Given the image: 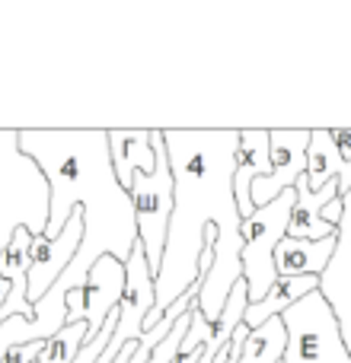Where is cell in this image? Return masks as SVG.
Here are the masks:
<instances>
[{
  "instance_id": "obj_19",
  "label": "cell",
  "mask_w": 351,
  "mask_h": 363,
  "mask_svg": "<svg viewBox=\"0 0 351 363\" xmlns=\"http://www.w3.org/2000/svg\"><path fill=\"white\" fill-rule=\"evenodd\" d=\"M83 345H87V322H68L55 338L45 341L36 363H74Z\"/></svg>"
},
{
  "instance_id": "obj_3",
  "label": "cell",
  "mask_w": 351,
  "mask_h": 363,
  "mask_svg": "<svg viewBox=\"0 0 351 363\" xmlns=\"http://www.w3.org/2000/svg\"><path fill=\"white\" fill-rule=\"evenodd\" d=\"M48 182L36 160L19 150V131H0V252L10 245L13 233L29 230L42 236L48 223Z\"/></svg>"
},
{
  "instance_id": "obj_16",
  "label": "cell",
  "mask_w": 351,
  "mask_h": 363,
  "mask_svg": "<svg viewBox=\"0 0 351 363\" xmlns=\"http://www.w3.org/2000/svg\"><path fill=\"white\" fill-rule=\"evenodd\" d=\"M313 290H320V277H278L262 300L246 306L243 325L252 332V328H259L262 322L278 319V315H284L294 303H301L303 296H310Z\"/></svg>"
},
{
  "instance_id": "obj_20",
  "label": "cell",
  "mask_w": 351,
  "mask_h": 363,
  "mask_svg": "<svg viewBox=\"0 0 351 363\" xmlns=\"http://www.w3.org/2000/svg\"><path fill=\"white\" fill-rule=\"evenodd\" d=\"M329 140L339 150L342 163L351 166V128H329Z\"/></svg>"
},
{
  "instance_id": "obj_10",
  "label": "cell",
  "mask_w": 351,
  "mask_h": 363,
  "mask_svg": "<svg viewBox=\"0 0 351 363\" xmlns=\"http://www.w3.org/2000/svg\"><path fill=\"white\" fill-rule=\"evenodd\" d=\"M83 242V213L80 207H74L70 220L64 223V230L58 233L55 239H45V236H36L32 239V268H29V303L36 306L48 287L64 274V268L70 264V258L77 255Z\"/></svg>"
},
{
  "instance_id": "obj_1",
  "label": "cell",
  "mask_w": 351,
  "mask_h": 363,
  "mask_svg": "<svg viewBox=\"0 0 351 363\" xmlns=\"http://www.w3.org/2000/svg\"><path fill=\"white\" fill-rule=\"evenodd\" d=\"M166 160L173 172V217L166 226V245L160 274L153 281V309L144 319L151 332L163 313L185 290L198 284L195 309L214 322L230 296L233 284L243 281V239H239L233 166H237L239 131H163Z\"/></svg>"
},
{
  "instance_id": "obj_18",
  "label": "cell",
  "mask_w": 351,
  "mask_h": 363,
  "mask_svg": "<svg viewBox=\"0 0 351 363\" xmlns=\"http://www.w3.org/2000/svg\"><path fill=\"white\" fill-rule=\"evenodd\" d=\"M284 351H288V332H284L281 315L278 319L262 322L243 338V351H239V363H281Z\"/></svg>"
},
{
  "instance_id": "obj_22",
  "label": "cell",
  "mask_w": 351,
  "mask_h": 363,
  "mask_svg": "<svg viewBox=\"0 0 351 363\" xmlns=\"http://www.w3.org/2000/svg\"><path fill=\"white\" fill-rule=\"evenodd\" d=\"M6 296H10V284L0 277V309H4V303H6Z\"/></svg>"
},
{
  "instance_id": "obj_2",
  "label": "cell",
  "mask_w": 351,
  "mask_h": 363,
  "mask_svg": "<svg viewBox=\"0 0 351 363\" xmlns=\"http://www.w3.org/2000/svg\"><path fill=\"white\" fill-rule=\"evenodd\" d=\"M19 150L42 169L48 182V223L45 239H55L70 220L74 207L83 213V242L58 287L83 290L87 274L102 255L128 262L138 226H134L131 194L119 185L109 160V134L106 131H19Z\"/></svg>"
},
{
  "instance_id": "obj_6",
  "label": "cell",
  "mask_w": 351,
  "mask_h": 363,
  "mask_svg": "<svg viewBox=\"0 0 351 363\" xmlns=\"http://www.w3.org/2000/svg\"><path fill=\"white\" fill-rule=\"evenodd\" d=\"M281 322L288 332V351L281 363H351V354L339 335V322L320 290L294 303Z\"/></svg>"
},
{
  "instance_id": "obj_15",
  "label": "cell",
  "mask_w": 351,
  "mask_h": 363,
  "mask_svg": "<svg viewBox=\"0 0 351 363\" xmlns=\"http://www.w3.org/2000/svg\"><path fill=\"white\" fill-rule=\"evenodd\" d=\"M335 242H339V236L320 239V242L284 236L275 245V274L278 277H320L326 271L329 258H333Z\"/></svg>"
},
{
  "instance_id": "obj_5",
  "label": "cell",
  "mask_w": 351,
  "mask_h": 363,
  "mask_svg": "<svg viewBox=\"0 0 351 363\" xmlns=\"http://www.w3.org/2000/svg\"><path fill=\"white\" fill-rule=\"evenodd\" d=\"M294 188L281 191L271 204L252 211L239 223V239H243V252H239V264H243V284L249 303H259L269 287L278 281L275 274V245L288 236L291 211H294Z\"/></svg>"
},
{
  "instance_id": "obj_9",
  "label": "cell",
  "mask_w": 351,
  "mask_h": 363,
  "mask_svg": "<svg viewBox=\"0 0 351 363\" xmlns=\"http://www.w3.org/2000/svg\"><path fill=\"white\" fill-rule=\"evenodd\" d=\"M246 306H249V294H246V284L237 281L227 296L224 309L214 322H205L201 313L192 306V322H188V332L182 338V347H179V357H188L195 354V363H214V357L220 354V347L230 345L233 332L243 325V315H246Z\"/></svg>"
},
{
  "instance_id": "obj_11",
  "label": "cell",
  "mask_w": 351,
  "mask_h": 363,
  "mask_svg": "<svg viewBox=\"0 0 351 363\" xmlns=\"http://www.w3.org/2000/svg\"><path fill=\"white\" fill-rule=\"evenodd\" d=\"M122 290H125V264L112 255H102L90 268L83 284V322H87V341L96 338L106 319L119 309Z\"/></svg>"
},
{
  "instance_id": "obj_8",
  "label": "cell",
  "mask_w": 351,
  "mask_h": 363,
  "mask_svg": "<svg viewBox=\"0 0 351 363\" xmlns=\"http://www.w3.org/2000/svg\"><path fill=\"white\" fill-rule=\"evenodd\" d=\"M335 236L339 242H335L326 271L320 274V294L333 309L339 335L351 354V188L342 194V220L335 226Z\"/></svg>"
},
{
  "instance_id": "obj_14",
  "label": "cell",
  "mask_w": 351,
  "mask_h": 363,
  "mask_svg": "<svg viewBox=\"0 0 351 363\" xmlns=\"http://www.w3.org/2000/svg\"><path fill=\"white\" fill-rule=\"evenodd\" d=\"M109 160H112V172L119 179V185L131 188L134 176H153L157 169V153L151 144V128H109Z\"/></svg>"
},
{
  "instance_id": "obj_4",
  "label": "cell",
  "mask_w": 351,
  "mask_h": 363,
  "mask_svg": "<svg viewBox=\"0 0 351 363\" xmlns=\"http://www.w3.org/2000/svg\"><path fill=\"white\" fill-rule=\"evenodd\" d=\"M151 144L153 153H157V169H153V176H134L128 194H131V207H134L138 245L144 249L147 268H151L153 281H157L166 245V226H170L173 217V172H170V160H166L163 128H151Z\"/></svg>"
},
{
  "instance_id": "obj_7",
  "label": "cell",
  "mask_w": 351,
  "mask_h": 363,
  "mask_svg": "<svg viewBox=\"0 0 351 363\" xmlns=\"http://www.w3.org/2000/svg\"><path fill=\"white\" fill-rule=\"evenodd\" d=\"M307 147H310V128H284V131H269V157L271 172L265 179L252 182L249 198L252 207H265L281 191H291L297 179L307 172Z\"/></svg>"
},
{
  "instance_id": "obj_21",
  "label": "cell",
  "mask_w": 351,
  "mask_h": 363,
  "mask_svg": "<svg viewBox=\"0 0 351 363\" xmlns=\"http://www.w3.org/2000/svg\"><path fill=\"white\" fill-rule=\"evenodd\" d=\"M68 322H83V290H68Z\"/></svg>"
},
{
  "instance_id": "obj_12",
  "label": "cell",
  "mask_w": 351,
  "mask_h": 363,
  "mask_svg": "<svg viewBox=\"0 0 351 363\" xmlns=\"http://www.w3.org/2000/svg\"><path fill=\"white\" fill-rule=\"evenodd\" d=\"M294 194H297V201H294V211H291L288 236L291 239H307V242H320V239L335 236V226L323 220V207L342 198L339 179L326 182L320 191H310L307 176H301L297 185H294Z\"/></svg>"
},
{
  "instance_id": "obj_13",
  "label": "cell",
  "mask_w": 351,
  "mask_h": 363,
  "mask_svg": "<svg viewBox=\"0 0 351 363\" xmlns=\"http://www.w3.org/2000/svg\"><path fill=\"white\" fill-rule=\"evenodd\" d=\"M269 172H271L269 131L265 128H246V131H239L237 166H233V198H237L239 217H249L256 211L249 198V188H252V182L265 179Z\"/></svg>"
},
{
  "instance_id": "obj_17",
  "label": "cell",
  "mask_w": 351,
  "mask_h": 363,
  "mask_svg": "<svg viewBox=\"0 0 351 363\" xmlns=\"http://www.w3.org/2000/svg\"><path fill=\"white\" fill-rule=\"evenodd\" d=\"M307 185L310 191H320L326 182L339 179L342 194L351 188V166L342 163L339 150L329 140V128H310V147H307Z\"/></svg>"
}]
</instances>
